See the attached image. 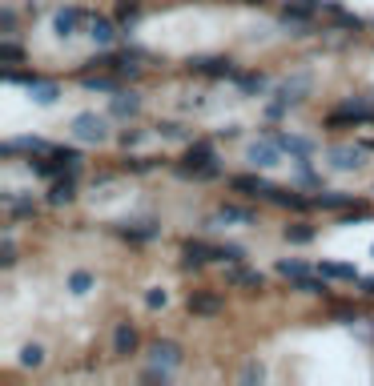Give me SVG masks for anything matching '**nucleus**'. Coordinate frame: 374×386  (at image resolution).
Returning a JSON list of instances; mask_svg holds the SVG:
<instances>
[{"mask_svg":"<svg viewBox=\"0 0 374 386\" xmlns=\"http://www.w3.org/2000/svg\"><path fill=\"white\" fill-rule=\"evenodd\" d=\"M137 109H141V101L133 97V93H117V97H113V117H133Z\"/></svg>","mask_w":374,"mask_h":386,"instance_id":"nucleus-14","label":"nucleus"},{"mask_svg":"<svg viewBox=\"0 0 374 386\" xmlns=\"http://www.w3.org/2000/svg\"><path fill=\"white\" fill-rule=\"evenodd\" d=\"M278 274H286V278H294V282H302L310 270H306L302 262H278Z\"/></svg>","mask_w":374,"mask_h":386,"instance_id":"nucleus-26","label":"nucleus"},{"mask_svg":"<svg viewBox=\"0 0 374 386\" xmlns=\"http://www.w3.org/2000/svg\"><path fill=\"white\" fill-rule=\"evenodd\" d=\"M198 69H201V73H210V76H230V73H234V64H230V61H222V57L198 61Z\"/></svg>","mask_w":374,"mask_h":386,"instance_id":"nucleus-18","label":"nucleus"},{"mask_svg":"<svg viewBox=\"0 0 374 386\" xmlns=\"http://www.w3.org/2000/svg\"><path fill=\"white\" fill-rule=\"evenodd\" d=\"M298 290H302V294H322V290H326V282H314V278L306 274V278L298 282Z\"/></svg>","mask_w":374,"mask_h":386,"instance_id":"nucleus-35","label":"nucleus"},{"mask_svg":"<svg viewBox=\"0 0 374 386\" xmlns=\"http://www.w3.org/2000/svg\"><path fill=\"white\" fill-rule=\"evenodd\" d=\"M213 222H242V225H249V222H254V213H249V210H237V205H222Z\"/></svg>","mask_w":374,"mask_h":386,"instance_id":"nucleus-17","label":"nucleus"},{"mask_svg":"<svg viewBox=\"0 0 374 386\" xmlns=\"http://www.w3.org/2000/svg\"><path fill=\"white\" fill-rule=\"evenodd\" d=\"M16 149H28V153H45V141L40 137H21V141H8L4 153H16Z\"/></svg>","mask_w":374,"mask_h":386,"instance_id":"nucleus-20","label":"nucleus"},{"mask_svg":"<svg viewBox=\"0 0 374 386\" xmlns=\"http://www.w3.org/2000/svg\"><path fill=\"white\" fill-rule=\"evenodd\" d=\"M45 362V350L40 346H25L21 350V366H40Z\"/></svg>","mask_w":374,"mask_h":386,"instance_id":"nucleus-28","label":"nucleus"},{"mask_svg":"<svg viewBox=\"0 0 374 386\" xmlns=\"http://www.w3.org/2000/svg\"><path fill=\"white\" fill-rule=\"evenodd\" d=\"M85 89H93V93H117V81H109V76H85Z\"/></svg>","mask_w":374,"mask_h":386,"instance_id":"nucleus-24","label":"nucleus"},{"mask_svg":"<svg viewBox=\"0 0 374 386\" xmlns=\"http://www.w3.org/2000/svg\"><path fill=\"white\" fill-rule=\"evenodd\" d=\"M230 278H234L237 286H254V290H262V274H254V270H234Z\"/></svg>","mask_w":374,"mask_h":386,"instance_id":"nucleus-23","label":"nucleus"},{"mask_svg":"<svg viewBox=\"0 0 374 386\" xmlns=\"http://www.w3.org/2000/svg\"><path fill=\"white\" fill-rule=\"evenodd\" d=\"M89 286H93V278H89L85 270H76V274L69 278V290H73V294H89Z\"/></svg>","mask_w":374,"mask_h":386,"instance_id":"nucleus-27","label":"nucleus"},{"mask_svg":"<svg viewBox=\"0 0 374 386\" xmlns=\"http://www.w3.org/2000/svg\"><path fill=\"white\" fill-rule=\"evenodd\" d=\"M49 201H52V205H64V201H73V177L57 181V186H52V193H49Z\"/></svg>","mask_w":374,"mask_h":386,"instance_id":"nucleus-19","label":"nucleus"},{"mask_svg":"<svg viewBox=\"0 0 374 386\" xmlns=\"http://www.w3.org/2000/svg\"><path fill=\"white\" fill-rule=\"evenodd\" d=\"M165 302H169L165 298V290H149V294H145V306H149V310H162Z\"/></svg>","mask_w":374,"mask_h":386,"instance_id":"nucleus-34","label":"nucleus"},{"mask_svg":"<svg viewBox=\"0 0 374 386\" xmlns=\"http://www.w3.org/2000/svg\"><path fill=\"white\" fill-rule=\"evenodd\" d=\"M89 37L97 40V45H113L117 28H113V21H105V16H89Z\"/></svg>","mask_w":374,"mask_h":386,"instance_id":"nucleus-10","label":"nucleus"},{"mask_svg":"<svg viewBox=\"0 0 374 386\" xmlns=\"http://www.w3.org/2000/svg\"><path fill=\"white\" fill-rule=\"evenodd\" d=\"M362 161H366V149L362 145H334L330 149V165L334 169H358Z\"/></svg>","mask_w":374,"mask_h":386,"instance_id":"nucleus-5","label":"nucleus"},{"mask_svg":"<svg viewBox=\"0 0 374 386\" xmlns=\"http://www.w3.org/2000/svg\"><path fill=\"white\" fill-rule=\"evenodd\" d=\"M254 378H258V382H262V378H266V370H262V366H258V362H254V366H246V382H254Z\"/></svg>","mask_w":374,"mask_h":386,"instance_id":"nucleus-36","label":"nucleus"},{"mask_svg":"<svg viewBox=\"0 0 374 386\" xmlns=\"http://www.w3.org/2000/svg\"><path fill=\"white\" fill-rule=\"evenodd\" d=\"M306 93H310V76H306V73H302V76H290V81H282V85H278V105H298Z\"/></svg>","mask_w":374,"mask_h":386,"instance_id":"nucleus-4","label":"nucleus"},{"mask_svg":"<svg viewBox=\"0 0 374 386\" xmlns=\"http://www.w3.org/2000/svg\"><path fill=\"white\" fill-rule=\"evenodd\" d=\"M362 286H366V294H374V278H366V282H362Z\"/></svg>","mask_w":374,"mask_h":386,"instance_id":"nucleus-39","label":"nucleus"},{"mask_svg":"<svg viewBox=\"0 0 374 386\" xmlns=\"http://www.w3.org/2000/svg\"><path fill=\"white\" fill-rule=\"evenodd\" d=\"M8 205H13L16 217H33V213H37V205H33V201H21V198H13V193H8Z\"/></svg>","mask_w":374,"mask_h":386,"instance_id":"nucleus-30","label":"nucleus"},{"mask_svg":"<svg viewBox=\"0 0 374 386\" xmlns=\"http://www.w3.org/2000/svg\"><path fill=\"white\" fill-rule=\"evenodd\" d=\"M149 358H153V366L174 370V366H181V346H177V342H153V346H149Z\"/></svg>","mask_w":374,"mask_h":386,"instance_id":"nucleus-7","label":"nucleus"},{"mask_svg":"<svg viewBox=\"0 0 374 386\" xmlns=\"http://www.w3.org/2000/svg\"><path fill=\"white\" fill-rule=\"evenodd\" d=\"M278 153H282V145H278L274 137H266V141H254L246 157L258 165V169H270V165H278Z\"/></svg>","mask_w":374,"mask_h":386,"instance_id":"nucleus-3","label":"nucleus"},{"mask_svg":"<svg viewBox=\"0 0 374 386\" xmlns=\"http://www.w3.org/2000/svg\"><path fill=\"white\" fill-rule=\"evenodd\" d=\"M16 262V246H13V237H4L0 242V266H13Z\"/></svg>","mask_w":374,"mask_h":386,"instance_id":"nucleus-32","label":"nucleus"},{"mask_svg":"<svg viewBox=\"0 0 374 386\" xmlns=\"http://www.w3.org/2000/svg\"><path fill=\"white\" fill-rule=\"evenodd\" d=\"M0 61L21 64V61H25V52H21V45H13V40H0Z\"/></svg>","mask_w":374,"mask_h":386,"instance_id":"nucleus-22","label":"nucleus"},{"mask_svg":"<svg viewBox=\"0 0 374 386\" xmlns=\"http://www.w3.org/2000/svg\"><path fill=\"white\" fill-rule=\"evenodd\" d=\"M217 258L222 262H242V246H217Z\"/></svg>","mask_w":374,"mask_h":386,"instance_id":"nucleus-33","label":"nucleus"},{"mask_svg":"<svg viewBox=\"0 0 374 386\" xmlns=\"http://www.w3.org/2000/svg\"><path fill=\"white\" fill-rule=\"evenodd\" d=\"M162 133H165V137H177V141L186 137V129H181V125H162Z\"/></svg>","mask_w":374,"mask_h":386,"instance_id":"nucleus-37","label":"nucleus"},{"mask_svg":"<svg viewBox=\"0 0 374 386\" xmlns=\"http://www.w3.org/2000/svg\"><path fill=\"white\" fill-rule=\"evenodd\" d=\"M318 270H322V278H338V282H354V266H342V262H322L318 266Z\"/></svg>","mask_w":374,"mask_h":386,"instance_id":"nucleus-16","label":"nucleus"},{"mask_svg":"<svg viewBox=\"0 0 374 386\" xmlns=\"http://www.w3.org/2000/svg\"><path fill=\"white\" fill-rule=\"evenodd\" d=\"M13 21H16L13 8H4V13H0V25H4V33H13Z\"/></svg>","mask_w":374,"mask_h":386,"instance_id":"nucleus-38","label":"nucleus"},{"mask_svg":"<svg viewBox=\"0 0 374 386\" xmlns=\"http://www.w3.org/2000/svg\"><path fill=\"white\" fill-rule=\"evenodd\" d=\"M210 258H217V249L201 246V242H186V266H201V262H210Z\"/></svg>","mask_w":374,"mask_h":386,"instance_id":"nucleus-13","label":"nucleus"},{"mask_svg":"<svg viewBox=\"0 0 374 386\" xmlns=\"http://www.w3.org/2000/svg\"><path fill=\"white\" fill-rule=\"evenodd\" d=\"M310 237H314L310 225H286V242H298V246H306Z\"/></svg>","mask_w":374,"mask_h":386,"instance_id":"nucleus-25","label":"nucleus"},{"mask_svg":"<svg viewBox=\"0 0 374 386\" xmlns=\"http://www.w3.org/2000/svg\"><path fill=\"white\" fill-rule=\"evenodd\" d=\"M237 85H242V93H262L266 76L262 73H242V76H237Z\"/></svg>","mask_w":374,"mask_h":386,"instance_id":"nucleus-21","label":"nucleus"},{"mask_svg":"<svg viewBox=\"0 0 374 386\" xmlns=\"http://www.w3.org/2000/svg\"><path fill=\"white\" fill-rule=\"evenodd\" d=\"M85 21H89V16L81 13V8H61V13L52 16V28H57V37H76Z\"/></svg>","mask_w":374,"mask_h":386,"instance_id":"nucleus-6","label":"nucleus"},{"mask_svg":"<svg viewBox=\"0 0 374 386\" xmlns=\"http://www.w3.org/2000/svg\"><path fill=\"white\" fill-rule=\"evenodd\" d=\"M28 97L37 101V105H52V101L61 97V89L52 85V81H40V76H37V81L28 85Z\"/></svg>","mask_w":374,"mask_h":386,"instance_id":"nucleus-11","label":"nucleus"},{"mask_svg":"<svg viewBox=\"0 0 374 386\" xmlns=\"http://www.w3.org/2000/svg\"><path fill=\"white\" fill-rule=\"evenodd\" d=\"M189 310L193 314H217L222 302H217V294H193V298H189Z\"/></svg>","mask_w":374,"mask_h":386,"instance_id":"nucleus-15","label":"nucleus"},{"mask_svg":"<svg viewBox=\"0 0 374 386\" xmlns=\"http://www.w3.org/2000/svg\"><path fill=\"white\" fill-rule=\"evenodd\" d=\"M73 133H76V141H105L109 137V125H105V117H97V113H76L73 117Z\"/></svg>","mask_w":374,"mask_h":386,"instance_id":"nucleus-1","label":"nucleus"},{"mask_svg":"<svg viewBox=\"0 0 374 386\" xmlns=\"http://www.w3.org/2000/svg\"><path fill=\"white\" fill-rule=\"evenodd\" d=\"M186 174H201V177H213V174H217L210 145H193V149H189V157H186Z\"/></svg>","mask_w":374,"mask_h":386,"instance_id":"nucleus-2","label":"nucleus"},{"mask_svg":"<svg viewBox=\"0 0 374 386\" xmlns=\"http://www.w3.org/2000/svg\"><path fill=\"white\" fill-rule=\"evenodd\" d=\"M133 346H137V330H133V326H117L113 350H117V354H133Z\"/></svg>","mask_w":374,"mask_h":386,"instance_id":"nucleus-12","label":"nucleus"},{"mask_svg":"<svg viewBox=\"0 0 374 386\" xmlns=\"http://www.w3.org/2000/svg\"><path fill=\"white\" fill-rule=\"evenodd\" d=\"M117 16H121L125 25H133V21H137V16H141V8H137V4H133V0H121V8H117Z\"/></svg>","mask_w":374,"mask_h":386,"instance_id":"nucleus-31","label":"nucleus"},{"mask_svg":"<svg viewBox=\"0 0 374 386\" xmlns=\"http://www.w3.org/2000/svg\"><path fill=\"white\" fill-rule=\"evenodd\" d=\"M314 205H322V210H338V205H346V198H342V193H318Z\"/></svg>","mask_w":374,"mask_h":386,"instance_id":"nucleus-29","label":"nucleus"},{"mask_svg":"<svg viewBox=\"0 0 374 386\" xmlns=\"http://www.w3.org/2000/svg\"><path fill=\"white\" fill-rule=\"evenodd\" d=\"M234 189H237V193H258V198H270V193H274L270 181H262V177H254V174L234 177Z\"/></svg>","mask_w":374,"mask_h":386,"instance_id":"nucleus-9","label":"nucleus"},{"mask_svg":"<svg viewBox=\"0 0 374 386\" xmlns=\"http://www.w3.org/2000/svg\"><path fill=\"white\" fill-rule=\"evenodd\" d=\"M278 145H282V153H290V157H298V161H306L314 153V141H306V137H294V133H278Z\"/></svg>","mask_w":374,"mask_h":386,"instance_id":"nucleus-8","label":"nucleus"}]
</instances>
